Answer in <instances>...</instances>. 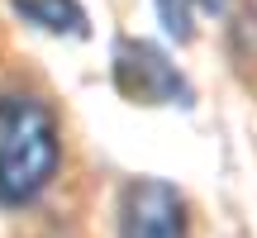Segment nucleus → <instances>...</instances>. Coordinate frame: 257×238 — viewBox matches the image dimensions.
<instances>
[{"label": "nucleus", "mask_w": 257, "mask_h": 238, "mask_svg": "<svg viewBox=\"0 0 257 238\" xmlns=\"http://www.w3.org/2000/svg\"><path fill=\"white\" fill-rule=\"evenodd\" d=\"M29 24L48 29V34H72V38H86V10L76 0H10Z\"/></svg>", "instance_id": "20e7f679"}, {"label": "nucleus", "mask_w": 257, "mask_h": 238, "mask_svg": "<svg viewBox=\"0 0 257 238\" xmlns=\"http://www.w3.org/2000/svg\"><path fill=\"white\" fill-rule=\"evenodd\" d=\"M62 167V124L38 91H0V205H34Z\"/></svg>", "instance_id": "f257e3e1"}, {"label": "nucleus", "mask_w": 257, "mask_h": 238, "mask_svg": "<svg viewBox=\"0 0 257 238\" xmlns=\"http://www.w3.org/2000/svg\"><path fill=\"white\" fill-rule=\"evenodd\" d=\"M119 238H191L186 195L157 176L128 181L119 191Z\"/></svg>", "instance_id": "f03ea898"}, {"label": "nucleus", "mask_w": 257, "mask_h": 238, "mask_svg": "<svg viewBox=\"0 0 257 238\" xmlns=\"http://www.w3.org/2000/svg\"><path fill=\"white\" fill-rule=\"evenodd\" d=\"M195 5H200V10H210V15H214V10H224L229 0H195Z\"/></svg>", "instance_id": "39448f33"}, {"label": "nucleus", "mask_w": 257, "mask_h": 238, "mask_svg": "<svg viewBox=\"0 0 257 238\" xmlns=\"http://www.w3.org/2000/svg\"><path fill=\"white\" fill-rule=\"evenodd\" d=\"M114 86L134 105H167V100H186L191 95L181 72L143 38H119L114 43Z\"/></svg>", "instance_id": "7ed1b4c3"}]
</instances>
